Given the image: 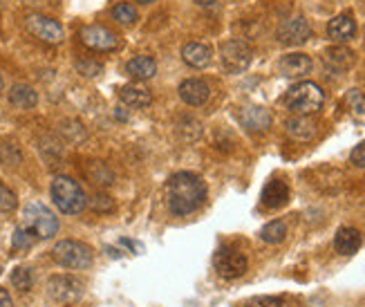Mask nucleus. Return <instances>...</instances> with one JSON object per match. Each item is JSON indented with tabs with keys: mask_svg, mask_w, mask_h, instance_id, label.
I'll use <instances>...</instances> for the list:
<instances>
[{
	"mask_svg": "<svg viewBox=\"0 0 365 307\" xmlns=\"http://www.w3.org/2000/svg\"><path fill=\"white\" fill-rule=\"evenodd\" d=\"M166 197L175 216H189L197 211L206 199V184L195 173H175L166 182Z\"/></svg>",
	"mask_w": 365,
	"mask_h": 307,
	"instance_id": "f257e3e1",
	"label": "nucleus"
},
{
	"mask_svg": "<svg viewBox=\"0 0 365 307\" xmlns=\"http://www.w3.org/2000/svg\"><path fill=\"white\" fill-rule=\"evenodd\" d=\"M77 70L83 74V76H99L101 72H103V66L101 63H97V61H79L77 63Z\"/></svg>",
	"mask_w": 365,
	"mask_h": 307,
	"instance_id": "473e14b6",
	"label": "nucleus"
},
{
	"mask_svg": "<svg viewBox=\"0 0 365 307\" xmlns=\"http://www.w3.org/2000/svg\"><path fill=\"white\" fill-rule=\"evenodd\" d=\"M139 3H153V0H139Z\"/></svg>",
	"mask_w": 365,
	"mask_h": 307,
	"instance_id": "4c0bfd02",
	"label": "nucleus"
},
{
	"mask_svg": "<svg viewBox=\"0 0 365 307\" xmlns=\"http://www.w3.org/2000/svg\"><path fill=\"white\" fill-rule=\"evenodd\" d=\"M36 242V238L27 231V229H23V227H18L16 231H14V240H11V244H14V249H18V251H25V249H29L32 244Z\"/></svg>",
	"mask_w": 365,
	"mask_h": 307,
	"instance_id": "c756f323",
	"label": "nucleus"
},
{
	"mask_svg": "<svg viewBox=\"0 0 365 307\" xmlns=\"http://www.w3.org/2000/svg\"><path fill=\"white\" fill-rule=\"evenodd\" d=\"M242 307H285V301L278 296H253L242 303Z\"/></svg>",
	"mask_w": 365,
	"mask_h": 307,
	"instance_id": "7c9ffc66",
	"label": "nucleus"
},
{
	"mask_svg": "<svg viewBox=\"0 0 365 307\" xmlns=\"http://www.w3.org/2000/svg\"><path fill=\"white\" fill-rule=\"evenodd\" d=\"M126 72L137 81H146V79H153L157 74V63L150 56H134L126 63Z\"/></svg>",
	"mask_w": 365,
	"mask_h": 307,
	"instance_id": "6ab92c4d",
	"label": "nucleus"
},
{
	"mask_svg": "<svg viewBox=\"0 0 365 307\" xmlns=\"http://www.w3.org/2000/svg\"><path fill=\"white\" fill-rule=\"evenodd\" d=\"M240 124L251 132H265L271 126V115L263 105H245L238 113Z\"/></svg>",
	"mask_w": 365,
	"mask_h": 307,
	"instance_id": "f8f14e48",
	"label": "nucleus"
},
{
	"mask_svg": "<svg viewBox=\"0 0 365 307\" xmlns=\"http://www.w3.org/2000/svg\"><path fill=\"white\" fill-rule=\"evenodd\" d=\"M88 177L92 179L95 184H103V187L112 184V173L103 164H99V162H92V164L88 166Z\"/></svg>",
	"mask_w": 365,
	"mask_h": 307,
	"instance_id": "a878e982",
	"label": "nucleus"
},
{
	"mask_svg": "<svg viewBox=\"0 0 365 307\" xmlns=\"http://www.w3.org/2000/svg\"><path fill=\"white\" fill-rule=\"evenodd\" d=\"M278 72L282 76H287V79H298V76H305L312 72V58L307 54H287L280 58L278 63Z\"/></svg>",
	"mask_w": 365,
	"mask_h": 307,
	"instance_id": "ddd939ff",
	"label": "nucleus"
},
{
	"mask_svg": "<svg viewBox=\"0 0 365 307\" xmlns=\"http://www.w3.org/2000/svg\"><path fill=\"white\" fill-rule=\"evenodd\" d=\"M195 3H197V5H216L218 0H195Z\"/></svg>",
	"mask_w": 365,
	"mask_h": 307,
	"instance_id": "e433bc0d",
	"label": "nucleus"
},
{
	"mask_svg": "<svg viewBox=\"0 0 365 307\" xmlns=\"http://www.w3.org/2000/svg\"><path fill=\"white\" fill-rule=\"evenodd\" d=\"M220 56H222L224 68L233 74H238V72H245L251 66L253 50L245 41H226L220 50Z\"/></svg>",
	"mask_w": 365,
	"mask_h": 307,
	"instance_id": "0eeeda50",
	"label": "nucleus"
},
{
	"mask_svg": "<svg viewBox=\"0 0 365 307\" xmlns=\"http://www.w3.org/2000/svg\"><path fill=\"white\" fill-rule=\"evenodd\" d=\"M0 90H3V76H0Z\"/></svg>",
	"mask_w": 365,
	"mask_h": 307,
	"instance_id": "58836bf2",
	"label": "nucleus"
},
{
	"mask_svg": "<svg viewBox=\"0 0 365 307\" xmlns=\"http://www.w3.org/2000/svg\"><path fill=\"white\" fill-rule=\"evenodd\" d=\"M21 227L27 229V231L32 234L36 240H48V238L56 236V231H58V218L45 204L32 202V204H27L23 211V224Z\"/></svg>",
	"mask_w": 365,
	"mask_h": 307,
	"instance_id": "20e7f679",
	"label": "nucleus"
},
{
	"mask_svg": "<svg viewBox=\"0 0 365 307\" xmlns=\"http://www.w3.org/2000/svg\"><path fill=\"white\" fill-rule=\"evenodd\" d=\"M334 249L341 256H352L361 249V234L352 227H341L334 236Z\"/></svg>",
	"mask_w": 365,
	"mask_h": 307,
	"instance_id": "f3484780",
	"label": "nucleus"
},
{
	"mask_svg": "<svg viewBox=\"0 0 365 307\" xmlns=\"http://www.w3.org/2000/svg\"><path fill=\"white\" fill-rule=\"evenodd\" d=\"M50 193H52V199L58 207V211L68 213V216H77V213H81L88 204V197H85L83 189L79 187V182H74L72 177H65V175L54 177Z\"/></svg>",
	"mask_w": 365,
	"mask_h": 307,
	"instance_id": "7ed1b4c3",
	"label": "nucleus"
},
{
	"mask_svg": "<svg viewBox=\"0 0 365 307\" xmlns=\"http://www.w3.org/2000/svg\"><path fill=\"white\" fill-rule=\"evenodd\" d=\"M323 101H325L323 90L312 81L296 83V85L289 88L287 95H285L287 108L298 117H310V115L318 113L323 108Z\"/></svg>",
	"mask_w": 365,
	"mask_h": 307,
	"instance_id": "f03ea898",
	"label": "nucleus"
},
{
	"mask_svg": "<svg viewBox=\"0 0 365 307\" xmlns=\"http://www.w3.org/2000/svg\"><path fill=\"white\" fill-rule=\"evenodd\" d=\"M325 63L337 70V72H345L354 66V52L343 48V45H337V48H329L325 50Z\"/></svg>",
	"mask_w": 365,
	"mask_h": 307,
	"instance_id": "412c9836",
	"label": "nucleus"
},
{
	"mask_svg": "<svg viewBox=\"0 0 365 307\" xmlns=\"http://www.w3.org/2000/svg\"><path fill=\"white\" fill-rule=\"evenodd\" d=\"M0 162L7 164V166H16L21 162V150L14 146V144L0 146Z\"/></svg>",
	"mask_w": 365,
	"mask_h": 307,
	"instance_id": "2f4dec72",
	"label": "nucleus"
},
{
	"mask_svg": "<svg viewBox=\"0 0 365 307\" xmlns=\"http://www.w3.org/2000/svg\"><path fill=\"white\" fill-rule=\"evenodd\" d=\"M92 209L95 211H101V213H108V211H112L115 209V202L112 199L105 195V193H97L95 197H92Z\"/></svg>",
	"mask_w": 365,
	"mask_h": 307,
	"instance_id": "72a5a7b5",
	"label": "nucleus"
},
{
	"mask_svg": "<svg viewBox=\"0 0 365 307\" xmlns=\"http://www.w3.org/2000/svg\"><path fill=\"white\" fill-rule=\"evenodd\" d=\"M356 32V23L354 19L349 16V14H341V16L337 19H332L327 23V36L334 41V43H345L354 36Z\"/></svg>",
	"mask_w": 365,
	"mask_h": 307,
	"instance_id": "dca6fc26",
	"label": "nucleus"
},
{
	"mask_svg": "<svg viewBox=\"0 0 365 307\" xmlns=\"http://www.w3.org/2000/svg\"><path fill=\"white\" fill-rule=\"evenodd\" d=\"M345 105H347V113L352 117L356 124L365 126V95L361 90H349L347 97H345Z\"/></svg>",
	"mask_w": 365,
	"mask_h": 307,
	"instance_id": "b1692460",
	"label": "nucleus"
},
{
	"mask_svg": "<svg viewBox=\"0 0 365 307\" xmlns=\"http://www.w3.org/2000/svg\"><path fill=\"white\" fill-rule=\"evenodd\" d=\"M287 135L289 137H294V140L298 142H310L312 137L316 135V126H314V121L307 119V117H294V119H289L287 124Z\"/></svg>",
	"mask_w": 365,
	"mask_h": 307,
	"instance_id": "5701e85b",
	"label": "nucleus"
},
{
	"mask_svg": "<svg viewBox=\"0 0 365 307\" xmlns=\"http://www.w3.org/2000/svg\"><path fill=\"white\" fill-rule=\"evenodd\" d=\"M112 19L121 25H132L137 21V9L128 3H119L115 9H112Z\"/></svg>",
	"mask_w": 365,
	"mask_h": 307,
	"instance_id": "cd10ccee",
	"label": "nucleus"
},
{
	"mask_svg": "<svg viewBox=\"0 0 365 307\" xmlns=\"http://www.w3.org/2000/svg\"><path fill=\"white\" fill-rule=\"evenodd\" d=\"M349 162H352L354 166H359V168H365V142H361L352 150V155H349Z\"/></svg>",
	"mask_w": 365,
	"mask_h": 307,
	"instance_id": "f704fd0d",
	"label": "nucleus"
},
{
	"mask_svg": "<svg viewBox=\"0 0 365 307\" xmlns=\"http://www.w3.org/2000/svg\"><path fill=\"white\" fill-rule=\"evenodd\" d=\"M11 285L21 289V291H29L34 285V279H32V271H29L27 267H18V269H14L11 274Z\"/></svg>",
	"mask_w": 365,
	"mask_h": 307,
	"instance_id": "bb28decb",
	"label": "nucleus"
},
{
	"mask_svg": "<svg viewBox=\"0 0 365 307\" xmlns=\"http://www.w3.org/2000/svg\"><path fill=\"white\" fill-rule=\"evenodd\" d=\"M260 238L267 244H280L287 238V224L280 220H273V222L265 224L263 231H260Z\"/></svg>",
	"mask_w": 365,
	"mask_h": 307,
	"instance_id": "393cba45",
	"label": "nucleus"
},
{
	"mask_svg": "<svg viewBox=\"0 0 365 307\" xmlns=\"http://www.w3.org/2000/svg\"><path fill=\"white\" fill-rule=\"evenodd\" d=\"M179 97L189 105H204L211 97V88L202 79H189L179 85Z\"/></svg>",
	"mask_w": 365,
	"mask_h": 307,
	"instance_id": "4468645a",
	"label": "nucleus"
},
{
	"mask_svg": "<svg viewBox=\"0 0 365 307\" xmlns=\"http://www.w3.org/2000/svg\"><path fill=\"white\" fill-rule=\"evenodd\" d=\"M119 97L121 101H124L126 105H130V108H146V105L153 103V95L142 88V85H124L119 90Z\"/></svg>",
	"mask_w": 365,
	"mask_h": 307,
	"instance_id": "aec40b11",
	"label": "nucleus"
},
{
	"mask_svg": "<svg viewBox=\"0 0 365 307\" xmlns=\"http://www.w3.org/2000/svg\"><path fill=\"white\" fill-rule=\"evenodd\" d=\"M276 36L282 45H302L312 36V27L302 16H294L280 23Z\"/></svg>",
	"mask_w": 365,
	"mask_h": 307,
	"instance_id": "9b49d317",
	"label": "nucleus"
},
{
	"mask_svg": "<svg viewBox=\"0 0 365 307\" xmlns=\"http://www.w3.org/2000/svg\"><path fill=\"white\" fill-rule=\"evenodd\" d=\"M79 36L85 48L95 52H112L119 48V38L103 25H85Z\"/></svg>",
	"mask_w": 365,
	"mask_h": 307,
	"instance_id": "9d476101",
	"label": "nucleus"
},
{
	"mask_svg": "<svg viewBox=\"0 0 365 307\" xmlns=\"http://www.w3.org/2000/svg\"><path fill=\"white\" fill-rule=\"evenodd\" d=\"M0 307H14V301L9 296V291L0 287Z\"/></svg>",
	"mask_w": 365,
	"mask_h": 307,
	"instance_id": "c9c22d12",
	"label": "nucleus"
},
{
	"mask_svg": "<svg viewBox=\"0 0 365 307\" xmlns=\"http://www.w3.org/2000/svg\"><path fill=\"white\" fill-rule=\"evenodd\" d=\"M213 265L222 279H240L249 269V260L245 254H240L236 249H220L213 256Z\"/></svg>",
	"mask_w": 365,
	"mask_h": 307,
	"instance_id": "6e6552de",
	"label": "nucleus"
},
{
	"mask_svg": "<svg viewBox=\"0 0 365 307\" xmlns=\"http://www.w3.org/2000/svg\"><path fill=\"white\" fill-rule=\"evenodd\" d=\"M83 294V283L74 276H52L48 281V296L56 303H74Z\"/></svg>",
	"mask_w": 365,
	"mask_h": 307,
	"instance_id": "1a4fd4ad",
	"label": "nucleus"
},
{
	"mask_svg": "<svg viewBox=\"0 0 365 307\" xmlns=\"http://www.w3.org/2000/svg\"><path fill=\"white\" fill-rule=\"evenodd\" d=\"M263 207L267 209H280L289 202V187L282 179H271L267 182V187L263 189Z\"/></svg>",
	"mask_w": 365,
	"mask_h": 307,
	"instance_id": "2eb2a0df",
	"label": "nucleus"
},
{
	"mask_svg": "<svg viewBox=\"0 0 365 307\" xmlns=\"http://www.w3.org/2000/svg\"><path fill=\"white\" fill-rule=\"evenodd\" d=\"M9 103L16 105V108L29 110V108H34V105L38 103V95H36L34 88H29L25 83H16L9 90Z\"/></svg>",
	"mask_w": 365,
	"mask_h": 307,
	"instance_id": "4be33fe9",
	"label": "nucleus"
},
{
	"mask_svg": "<svg viewBox=\"0 0 365 307\" xmlns=\"http://www.w3.org/2000/svg\"><path fill=\"white\" fill-rule=\"evenodd\" d=\"M25 27L32 36H36L43 43H50V45H58L65 38L60 23H56L54 19H48V16H41V14H27Z\"/></svg>",
	"mask_w": 365,
	"mask_h": 307,
	"instance_id": "423d86ee",
	"label": "nucleus"
},
{
	"mask_svg": "<svg viewBox=\"0 0 365 307\" xmlns=\"http://www.w3.org/2000/svg\"><path fill=\"white\" fill-rule=\"evenodd\" d=\"M181 58H184L186 66L202 70L211 63V50L202 43H186L184 48H181Z\"/></svg>",
	"mask_w": 365,
	"mask_h": 307,
	"instance_id": "a211bd4d",
	"label": "nucleus"
},
{
	"mask_svg": "<svg viewBox=\"0 0 365 307\" xmlns=\"http://www.w3.org/2000/svg\"><path fill=\"white\" fill-rule=\"evenodd\" d=\"M18 207V199H16V193H14L9 187H5L3 182H0V213H9Z\"/></svg>",
	"mask_w": 365,
	"mask_h": 307,
	"instance_id": "c85d7f7f",
	"label": "nucleus"
},
{
	"mask_svg": "<svg viewBox=\"0 0 365 307\" xmlns=\"http://www.w3.org/2000/svg\"><path fill=\"white\" fill-rule=\"evenodd\" d=\"M52 256L60 267H68V269H88L95 260L92 249L83 242H77V240L56 242L54 249H52Z\"/></svg>",
	"mask_w": 365,
	"mask_h": 307,
	"instance_id": "39448f33",
	"label": "nucleus"
}]
</instances>
